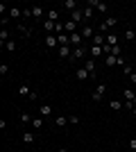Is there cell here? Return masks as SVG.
I'll return each instance as SVG.
<instances>
[{
	"label": "cell",
	"instance_id": "cell-25",
	"mask_svg": "<svg viewBox=\"0 0 136 152\" xmlns=\"http://www.w3.org/2000/svg\"><path fill=\"white\" fill-rule=\"evenodd\" d=\"M48 20H55V23H59V12H57V9H50V12H48Z\"/></svg>",
	"mask_w": 136,
	"mask_h": 152
},
{
	"label": "cell",
	"instance_id": "cell-8",
	"mask_svg": "<svg viewBox=\"0 0 136 152\" xmlns=\"http://www.w3.org/2000/svg\"><path fill=\"white\" fill-rule=\"evenodd\" d=\"M86 57V48L79 45V48H73V59H84Z\"/></svg>",
	"mask_w": 136,
	"mask_h": 152
},
{
	"label": "cell",
	"instance_id": "cell-40",
	"mask_svg": "<svg viewBox=\"0 0 136 152\" xmlns=\"http://www.w3.org/2000/svg\"><path fill=\"white\" fill-rule=\"evenodd\" d=\"M132 114H134V116H136V107H134V109H132Z\"/></svg>",
	"mask_w": 136,
	"mask_h": 152
},
{
	"label": "cell",
	"instance_id": "cell-10",
	"mask_svg": "<svg viewBox=\"0 0 136 152\" xmlns=\"http://www.w3.org/2000/svg\"><path fill=\"white\" fill-rule=\"evenodd\" d=\"M71 20H75V23H82V20H84V12H82V9H75V12H71Z\"/></svg>",
	"mask_w": 136,
	"mask_h": 152
},
{
	"label": "cell",
	"instance_id": "cell-11",
	"mask_svg": "<svg viewBox=\"0 0 136 152\" xmlns=\"http://www.w3.org/2000/svg\"><path fill=\"white\" fill-rule=\"evenodd\" d=\"M93 45H100V48H102V45H107V37H104V34H100V32H95V37H93Z\"/></svg>",
	"mask_w": 136,
	"mask_h": 152
},
{
	"label": "cell",
	"instance_id": "cell-18",
	"mask_svg": "<svg viewBox=\"0 0 136 152\" xmlns=\"http://www.w3.org/2000/svg\"><path fill=\"white\" fill-rule=\"evenodd\" d=\"M23 143H25V145H32L34 143V134L32 132H23Z\"/></svg>",
	"mask_w": 136,
	"mask_h": 152
},
{
	"label": "cell",
	"instance_id": "cell-17",
	"mask_svg": "<svg viewBox=\"0 0 136 152\" xmlns=\"http://www.w3.org/2000/svg\"><path fill=\"white\" fill-rule=\"evenodd\" d=\"M23 16V9H18V7H9V18H20Z\"/></svg>",
	"mask_w": 136,
	"mask_h": 152
},
{
	"label": "cell",
	"instance_id": "cell-41",
	"mask_svg": "<svg viewBox=\"0 0 136 152\" xmlns=\"http://www.w3.org/2000/svg\"><path fill=\"white\" fill-rule=\"evenodd\" d=\"M57 152H68V150H64V148H61V150H57Z\"/></svg>",
	"mask_w": 136,
	"mask_h": 152
},
{
	"label": "cell",
	"instance_id": "cell-21",
	"mask_svg": "<svg viewBox=\"0 0 136 152\" xmlns=\"http://www.w3.org/2000/svg\"><path fill=\"white\" fill-rule=\"evenodd\" d=\"M107 45H111V48H113V45H118V37L113 34V32H111V34H107Z\"/></svg>",
	"mask_w": 136,
	"mask_h": 152
},
{
	"label": "cell",
	"instance_id": "cell-30",
	"mask_svg": "<svg viewBox=\"0 0 136 152\" xmlns=\"http://www.w3.org/2000/svg\"><path fill=\"white\" fill-rule=\"evenodd\" d=\"M89 77V70L86 68H77V80H86Z\"/></svg>",
	"mask_w": 136,
	"mask_h": 152
},
{
	"label": "cell",
	"instance_id": "cell-22",
	"mask_svg": "<svg viewBox=\"0 0 136 152\" xmlns=\"http://www.w3.org/2000/svg\"><path fill=\"white\" fill-rule=\"evenodd\" d=\"M41 16H43V9H41V7H32V18L41 20Z\"/></svg>",
	"mask_w": 136,
	"mask_h": 152
},
{
	"label": "cell",
	"instance_id": "cell-29",
	"mask_svg": "<svg viewBox=\"0 0 136 152\" xmlns=\"http://www.w3.org/2000/svg\"><path fill=\"white\" fill-rule=\"evenodd\" d=\"M82 12H84V20H91V16H93V7H89V5H86L84 9H82Z\"/></svg>",
	"mask_w": 136,
	"mask_h": 152
},
{
	"label": "cell",
	"instance_id": "cell-28",
	"mask_svg": "<svg viewBox=\"0 0 136 152\" xmlns=\"http://www.w3.org/2000/svg\"><path fill=\"white\" fill-rule=\"evenodd\" d=\"M50 114H52L50 104H41V118H43V116H50Z\"/></svg>",
	"mask_w": 136,
	"mask_h": 152
},
{
	"label": "cell",
	"instance_id": "cell-36",
	"mask_svg": "<svg viewBox=\"0 0 136 152\" xmlns=\"http://www.w3.org/2000/svg\"><path fill=\"white\" fill-rule=\"evenodd\" d=\"M9 73V64H0V75H7Z\"/></svg>",
	"mask_w": 136,
	"mask_h": 152
},
{
	"label": "cell",
	"instance_id": "cell-16",
	"mask_svg": "<svg viewBox=\"0 0 136 152\" xmlns=\"http://www.w3.org/2000/svg\"><path fill=\"white\" fill-rule=\"evenodd\" d=\"M109 107H111V111H120V109H125V102H120V100H111V102H109Z\"/></svg>",
	"mask_w": 136,
	"mask_h": 152
},
{
	"label": "cell",
	"instance_id": "cell-2",
	"mask_svg": "<svg viewBox=\"0 0 136 152\" xmlns=\"http://www.w3.org/2000/svg\"><path fill=\"white\" fill-rule=\"evenodd\" d=\"M43 45L48 48V50L57 48V45H59V39H57V34H45V39H43Z\"/></svg>",
	"mask_w": 136,
	"mask_h": 152
},
{
	"label": "cell",
	"instance_id": "cell-37",
	"mask_svg": "<svg viewBox=\"0 0 136 152\" xmlns=\"http://www.w3.org/2000/svg\"><path fill=\"white\" fill-rule=\"evenodd\" d=\"M123 73H125V75H132L134 70H132V66H129V64H127V66H125V68H123Z\"/></svg>",
	"mask_w": 136,
	"mask_h": 152
},
{
	"label": "cell",
	"instance_id": "cell-4",
	"mask_svg": "<svg viewBox=\"0 0 136 152\" xmlns=\"http://www.w3.org/2000/svg\"><path fill=\"white\" fill-rule=\"evenodd\" d=\"M89 7H95L100 14H107V9H109V5L102 2V0H89Z\"/></svg>",
	"mask_w": 136,
	"mask_h": 152
},
{
	"label": "cell",
	"instance_id": "cell-24",
	"mask_svg": "<svg viewBox=\"0 0 136 152\" xmlns=\"http://www.w3.org/2000/svg\"><path fill=\"white\" fill-rule=\"evenodd\" d=\"M64 7H66V9H68V12H75V9H79L75 0H66V2H64Z\"/></svg>",
	"mask_w": 136,
	"mask_h": 152
},
{
	"label": "cell",
	"instance_id": "cell-7",
	"mask_svg": "<svg viewBox=\"0 0 136 152\" xmlns=\"http://www.w3.org/2000/svg\"><path fill=\"white\" fill-rule=\"evenodd\" d=\"M41 27H43V30L48 32V34H55V30H57V23H55V20H48V18H45Z\"/></svg>",
	"mask_w": 136,
	"mask_h": 152
},
{
	"label": "cell",
	"instance_id": "cell-1",
	"mask_svg": "<svg viewBox=\"0 0 136 152\" xmlns=\"http://www.w3.org/2000/svg\"><path fill=\"white\" fill-rule=\"evenodd\" d=\"M116 25H118V18H111V16H107V18H104L102 23L97 25V30H100V34H102V32H109V30H113Z\"/></svg>",
	"mask_w": 136,
	"mask_h": 152
},
{
	"label": "cell",
	"instance_id": "cell-14",
	"mask_svg": "<svg viewBox=\"0 0 136 152\" xmlns=\"http://www.w3.org/2000/svg\"><path fill=\"white\" fill-rule=\"evenodd\" d=\"M64 27H66V34H73V32H77V23H75V20H66L64 23Z\"/></svg>",
	"mask_w": 136,
	"mask_h": 152
},
{
	"label": "cell",
	"instance_id": "cell-26",
	"mask_svg": "<svg viewBox=\"0 0 136 152\" xmlns=\"http://www.w3.org/2000/svg\"><path fill=\"white\" fill-rule=\"evenodd\" d=\"M0 41H2V45L9 41V32H7V27H2V30H0Z\"/></svg>",
	"mask_w": 136,
	"mask_h": 152
},
{
	"label": "cell",
	"instance_id": "cell-42",
	"mask_svg": "<svg viewBox=\"0 0 136 152\" xmlns=\"http://www.w3.org/2000/svg\"><path fill=\"white\" fill-rule=\"evenodd\" d=\"M52 152H57V150H52Z\"/></svg>",
	"mask_w": 136,
	"mask_h": 152
},
{
	"label": "cell",
	"instance_id": "cell-13",
	"mask_svg": "<svg viewBox=\"0 0 136 152\" xmlns=\"http://www.w3.org/2000/svg\"><path fill=\"white\" fill-rule=\"evenodd\" d=\"M123 98H125V102H134V104H136V93L132 89H125L123 91Z\"/></svg>",
	"mask_w": 136,
	"mask_h": 152
},
{
	"label": "cell",
	"instance_id": "cell-34",
	"mask_svg": "<svg viewBox=\"0 0 136 152\" xmlns=\"http://www.w3.org/2000/svg\"><path fill=\"white\" fill-rule=\"evenodd\" d=\"M18 30L23 32L25 37H30V34H32V30H30V27H27V25H23V23H20V25H18Z\"/></svg>",
	"mask_w": 136,
	"mask_h": 152
},
{
	"label": "cell",
	"instance_id": "cell-20",
	"mask_svg": "<svg viewBox=\"0 0 136 152\" xmlns=\"http://www.w3.org/2000/svg\"><path fill=\"white\" fill-rule=\"evenodd\" d=\"M84 68L89 70V75H95V59L93 61H84Z\"/></svg>",
	"mask_w": 136,
	"mask_h": 152
},
{
	"label": "cell",
	"instance_id": "cell-15",
	"mask_svg": "<svg viewBox=\"0 0 136 152\" xmlns=\"http://www.w3.org/2000/svg\"><path fill=\"white\" fill-rule=\"evenodd\" d=\"M55 125L57 127H66L68 125V116H55Z\"/></svg>",
	"mask_w": 136,
	"mask_h": 152
},
{
	"label": "cell",
	"instance_id": "cell-6",
	"mask_svg": "<svg viewBox=\"0 0 136 152\" xmlns=\"http://www.w3.org/2000/svg\"><path fill=\"white\" fill-rule=\"evenodd\" d=\"M84 43V37L79 34V32H73L71 34V45H75V48H79V45Z\"/></svg>",
	"mask_w": 136,
	"mask_h": 152
},
{
	"label": "cell",
	"instance_id": "cell-9",
	"mask_svg": "<svg viewBox=\"0 0 136 152\" xmlns=\"http://www.w3.org/2000/svg\"><path fill=\"white\" fill-rule=\"evenodd\" d=\"M18 95H23V98H27V100H30V95H32L30 84H20V86H18Z\"/></svg>",
	"mask_w": 136,
	"mask_h": 152
},
{
	"label": "cell",
	"instance_id": "cell-19",
	"mask_svg": "<svg viewBox=\"0 0 136 152\" xmlns=\"http://www.w3.org/2000/svg\"><path fill=\"white\" fill-rule=\"evenodd\" d=\"M91 55H93V59H97V57H102L104 52H102V48H100V45H91Z\"/></svg>",
	"mask_w": 136,
	"mask_h": 152
},
{
	"label": "cell",
	"instance_id": "cell-5",
	"mask_svg": "<svg viewBox=\"0 0 136 152\" xmlns=\"http://www.w3.org/2000/svg\"><path fill=\"white\" fill-rule=\"evenodd\" d=\"M59 57H61V59H73L71 45H59Z\"/></svg>",
	"mask_w": 136,
	"mask_h": 152
},
{
	"label": "cell",
	"instance_id": "cell-23",
	"mask_svg": "<svg viewBox=\"0 0 136 152\" xmlns=\"http://www.w3.org/2000/svg\"><path fill=\"white\" fill-rule=\"evenodd\" d=\"M104 64L111 68V66H116V64H118V57H113V55H107V57H104Z\"/></svg>",
	"mask_w": 136,
	"mask_h": 152
},
{
	"label": "cell",
	"instance_id": "cell-39",
	"mask_svg": "<svg viewBox=\"0 0 136 152\" xmlns=\"http://www.w3.org/2000/svg\"><path fill=\"white\" fill-rule=\"evenodd\" d=\"M132 84H136V73H132Z\"/></svg>",
	"mask_w": 136,
	"mask_h": 152
},
{
	"label": "cell",
	"instance_id": "cell-35",
	"mask_svg": "<svg viewBox=\"0 0 136 152\" xmlns=\"http://www.w3.org/2000/svg\"><path fill=\"white\" fill-rule=\"evenodd\" d=\"M68 125H79V116H68Z\"/></svg>",
	"mask_w": 136,
	"mask_h": 152
},
{
	"label": "cell",
	"instance_id": "cell-12",
	"mask_svg": "<svg viewBox=\"0 0 136 152\" xmlns=\"http://www.w3.org/2000/svg\"><path fill=\"white\" fill-rule=\"evenodd\" d=\"M79 34H82L84 39H93V37H95V32H93L91 25H82V32H79Z\"/></svg>",
	"mask_w": 136,
	"mask_h": 152
},
{
	"label": "cell",
	"instance_id": "cell-38",
	"mask_svg": "<svg viewBox=\"0 0 136 152\" xmlns=\"http://www.w3.org/2000/svg\"><path fill=\"white\" fill-rule=\"evenodd\" d=\"M129 148H132V150H136V139H132V141H129Z\"/></svg>",
	"mask_w": 136,
	"mask_h": 152
},
{
	"label": "cell",
	"instance_id": "cell-33",
	"mask_svg": "<svg viewBox=\"0 0 136 152\" xmlns=\"http://www.w3.org/2000/svg\"><path fill=\"white\" fill-rule=\"evenodd\" d=\"M20 123H32V116L27 114V111H23L20 114Z\"/></svg>",
	"mask_w": 136,
	"mask_h": 152
},
{
	"label": "cell",
	"instance_id": "cell-3",
	"mask_svg": "<svg viewBox=\"0 0 136 152\" xmlns=\"http://www.w3.org/2000/svg\"><path fill=\"white\" fill-rule=\"evenodd\" d=\"M104 93H107V84H104V82H100V84L95 86V91H93V100H95V102H100V100L104 98Z\"/></svg>",
	"mask_w": 136,
	"mask_h": 152
},
{
	"label": "cell",
	"instance_id": "cell-27",
	"mask_svg": "<svg viewBox=\"0 0 136 152\" xmlns=\"http://www.w3.org/2000/svg\"><path fill=\"white\" fill-rule=\"evenodd\" d=\"M5 50H7V52H16V41H12V39H9V41L5 43Z\"/></svg>",
	"mask_w": 136,
	"mask_h": 152
},
{
	"label": "cell",
	"instance_id": "cell-31",
	"mask_svg": "<svg viewBox=\"0 0 136 152\" xmlns=\"http://www.w3.org/2000/svg\"><path fill=\"white\" fill-rule=\"evenodd\" d=\"M32 127L34 129H41L43 127V118H32Z\"/></svg>",
	"mask_w": 136,
	"mask_h": 152
},
{
	"label": "cell",
	"instance_id": "cell-32",
	"mask_svg": "<svg viewBox=\"0 0 136 152\" xmlns=\"http://www.w3.org/2000/svg\"><path fill=\"white\" fill-rule=\"evenodd\" d=\"M125 39H127V41H134L136 39V30H127L125 32Z\"/></svg>",
	"mask_w": 136,
	"mask_h": 152
}]
</instances>
